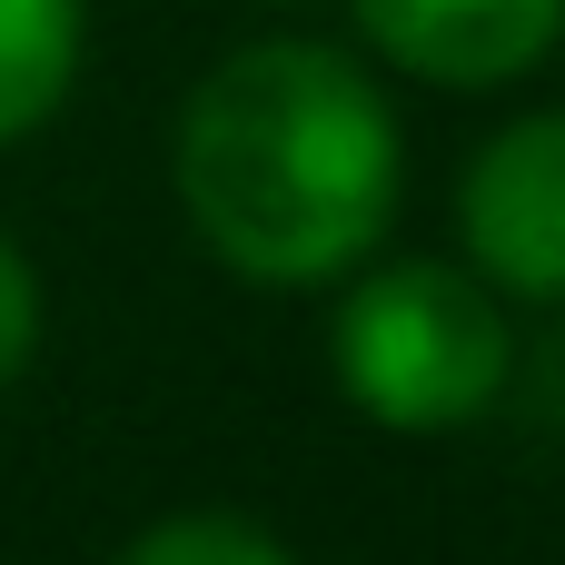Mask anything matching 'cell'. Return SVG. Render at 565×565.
Masks as SVG:
<instances>
[{"label": "cell", "mask_w": 565, "mask_h": 565, "mask_svg": "<svg viewBox=\"0 0 565 565\" xmlns=\"http://www.w3.org/2000/svg\"><path fill=\"white\" fill-rule=\"evenodd\" d=\"M179 199L218 268L258 288H328L387 238L397 119L348 50H228L179 119Z\"/></svg>", "instance_id": "obj_1"}, {"label": "cell", "mask_w": 565, "mask_h": 565, "mask_svg": "<svg viewBox=\"0 0 565 565\" xmlns=\"http://www.w3.org/2000/svg\"><path fill=\"white\" fill-rule=\"evenodd\" d=\"M338 387L407 437L467 427L507 387V318L467 268H437V258L367 268L338 308Z\"/></svg>", "instance_id": "obj_2"}, {"label": "cell", "mask_w": 565, "mask_h": 565, "mask_svg": "<svg viewBox=\"0 0 565 565\" xmlns=\"http://www.w3.org/2000/svg\"><path fill=\"white\" fill-rule=\"evenodd\" d=\"M457 228H467V258L507 298H565V109L497 129L467 159Z\"/></svg>", "instance_id": "obj_3"}, {"label": "cell", "mask_w": 565, "mask_h": 565, "mask_svg": "<svg viewBox=\"0 0 565 565\" xmlns=\"http://www.w3.org/2000/svg\"><path fill=\"white\" fill-rule=\"evenodd\" d=\"M358 30L437 89H497L556 50L565 0H358Z\"/></svg>", "instance_id": "obj_4"}, {"label": "cell", "mask_w": 565, "mask_h": 565, "mask_svg": "<svg viewBox=\"0 0 565 565\" xmlns=\"http://www.w3.org/2000/svg\"><path fill=\"white\" fill-rule=\"evenodd\" d=\"M79 70V0H0V139L40 129Z\"/></svg>", "instance_id": "obj_5"}, {"label": "cell", "mask_w": 565, "mask_h": 565, "mask_svg": "<svg viewBox=\"0 0 565 565\" xmlns=\"http://www.w3.org/2000/svg\"><path fill=\"white\" fill-rule=\"evenodd\" d=\"M119 565H298V556L278 536L238 526V516H169V526H149Z\"/></svg>", "instance_id": "obj_6"}, {"label": "cell", "mask_w": 565, "mask_h": 565, "mask_svg": "<svg viewBox=\"0 0 565 565\" xmlns=\"http://www.w3.org/2000/svg\"><path fill=\"white\" fill-rule=\"evenodd\" d=\"M30 348H40V288H30V268H20V248L0 238V387L30 367Z\"/></svg>", "instance_id": "obj_7"}]
</instances>
